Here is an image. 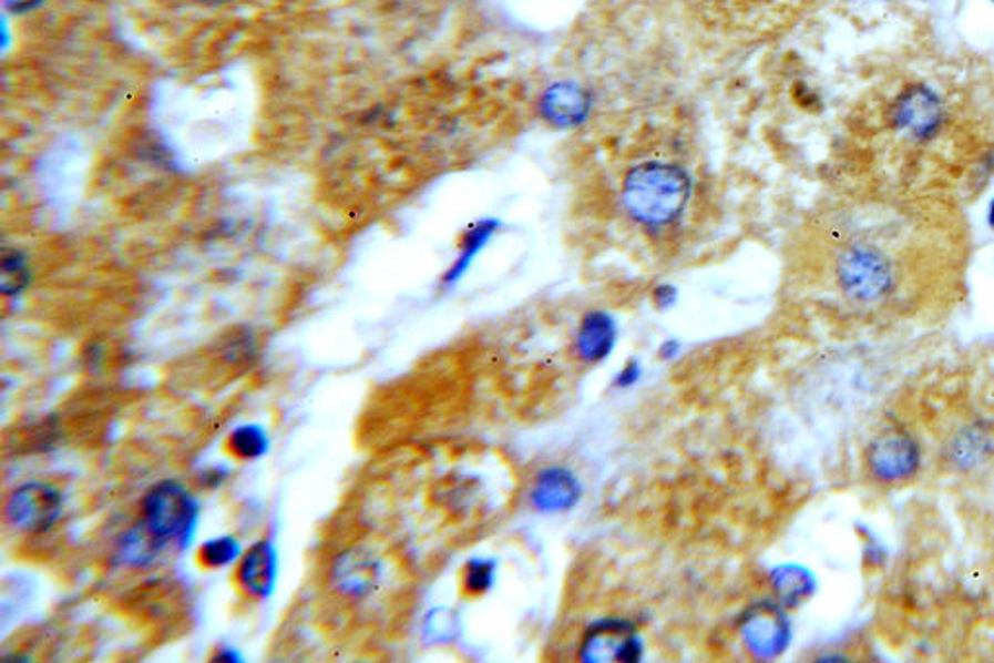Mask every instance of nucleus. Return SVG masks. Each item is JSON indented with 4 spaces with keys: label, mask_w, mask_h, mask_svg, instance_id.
<instances>
[{
    "label": "nucleus",
    "mask_w": 994,
    "mask_h": 663,
    "mask_svg": "<svg viewBox=\"0 0 994 663\" xmlns=\"http://www.w3.org/2000/svg\"><path fill=\"white\" fill-rule=\"evenodd\" d=\"M872 466L888 479H898L915 467L916 446L905 436H885L870 450Z\"/></svg>",
    "instance_id": "ddd939ff"
},
{
    "label": "nucleus",
    "mask_w": 994,
    "mask_h": 663,
    "mask_svg": "<svg viewBox=\"0 0 994 663\" xmlns=\"http://www.w3.org/2000/svg\"><path fill=\"white\" fill-rule=\"evenodd\" d=\"M243 590L253 598L265 600L275 592L278 582V553L270 541H257L243 554L237 570Z\"/></svg>",
    "instance_id": "9b49d317"
},
{
    "label": "nucleus",
    "mask_w": 994,
    "mask_h": 663,
    "mask_svg": "<svg viewBox=\"0 0 994 663\" xmlns=\"http://www.w3.org/2000/svg\"><path fill=\"white\" fill-rule=\"evenodd\" d=\"M616 322L606 312H588L581 319L575 335V350L581 360L587 364L603 363L608 358L616 345Z\"/></svg>",
    "instance_id": "f8f14e48"
},
{
    "label": "nucleus",
    "mask_w": 994,
    "mask_h": 663,
    "mask_svg": "<svg viewBox=\"0 0 994 663\" xmlns=\"http://www.w3.org/2000/svg\"><path fill=\"white\" fill-rule=\"evenodd\" d=\"M676 298H678V290L673 285H658L653 290V302L658 309L673 308Z\"/></svg>",
    "instance_id": "4be33fe9"
},
{
    "label": "nucleus",
    "mask_w": 994,
    "mask_h": 663,
    "mask_svg": "<svg viewBox=\"0 0 994 663\" xmlns=\"http://www.w3.org/2000/svg\"><path fill=\"white\" fill-rule=\"evenodd\" d=\"M639 378H642V366H639L637 360H632V363H627L618 371V376L614 379V386L618 387V389H629V387H634L639 381Z\"/></svg>",
    "instance_id": "412c9836"
},
{
    "label": "nucleus",
    "mask_w": 994,
    "mask_h": 663,
    "mask_svg": "<svg viewBox=\"0 0 994 663\" xmlns=\"http://www.w3.org/2000/svg\"><path fill=\"white\" fill-rule=\"evenodd\" d=\"M229 448L237 458H263L268 451L267 430L259 425H242L229 435Z\"/></svg>",
    "instance_id": "dca6fc26"
},
{
    "label": "nucleus",
    "mask_w": 994,
    "mask_h": 663,
    "mask_svg": "<svg viewBox=\"0 0 994 663\" xmlns=\"http://www.w3.org/2000/svg\"><path fill=\"white\" fill-rule=\"evenodd\" d=\"M542 118L557 129H572L587 119L591 98L573 82H557L542 94L539 103Z\"/></svg>",
    "instance_id": "9d476101"
},
{
    "label": "nucleus",
    "mask_w": 994,
    "mask_h": 663,
    "mask_svg": "<svg viewBox=\"0 0 994 663\" xmlns=\"http://www.w3.org/2000/svg\"><path fill=\"white\" fill-rule=\"evenodd\" d=\"M740 632L748 650L758 657H776L783 652L789 639V626L781 609L771 603H760L748 609L740 621Z\"/></svg>",
    "instance_id": "0eeeda50"
},
{
    "label": "nucleus",
    "mask_w": 994,
    "mask_h": 663,
    "mask_svg": "<svg viewBox=\"0 0 994 663\" xmlns=\"http://www.w3.org/2000/svg\"><path fill=\"white\" fill-rule=\"evenodd\" d=\"M678 353H680V345L676 340H666L665 345L658 348V356L665 360H673Z\"/></svg>",
    "instance_id": "5701e85b"
},
{
    "label": "nucleus",
    "mask_w": 994,
    "mask_h": 663,
    "mask_svg": "<svg viewBox=\"0 0 994 663\" xmlns=\"http://www.w3.org/2000/svg\"><path fill=\"white\" fill-rule=\"evenodd\" d=\"M201 506L180 482L156 484L142 502V521L165 545L180 549L193 541Z\"/></svg>",
    "instance_id": "7ed1b4c3"
},
{
    "label": "nucleus",
    "mask_w": 994,
    "mask_h": 663,
    "mask_svg": "<svg viewBox=\"0 0 994 663\" xmlns=\"http://www.w3.org/2000/svg\"><path fill=\"white\" fill-rule=\"evenodd\" d=\"M583 494L577 477L565 467H546L536 475L531 502L542 513H560L572 510Z\"/></svg>",
    "instance_id": "1a4fd4ad"
},
{
    "label": "nucleus",
    "mask_w": 994,
    "mask_h": 663,
    "mask_svg": "<svg viewBox=\"0 0 994 663\" xmlns=\"http://www.w3.org/2000/svg\"><path fill=\"white\" fill-rule=\"evenodd\" d=\"M63 513V497L45 482H25L10 494L4 516L10 526L25 533H45Z\"/></svg>",
    "instance_id": "39448f33"
},
{
    "label": "nucleus",
    "mask_w": 994,
    "mask_h": 663,
    "mask_svg": "<svg viewBox=\"0 0 994 663\" xmlns=\"http://www.w3.org/2000/svg\"><path fill=\"white\" fill-rule=\"evenodd\" d=\"M381 578V562L376 554L353 547L338 557L332 567V582L340 593L348 598H366L376 590Z\"/></svg>",
    "instance_id": "6e6552de"
},
{
    "label": "nucleus",
    "mask_w": 994,
    "mask_h": 663,
    "mask_svg": "<svg viewBox=\"0 0 994 663\" xmlns=\"http://www.w3.org/2000/svg\"><path fill=\"white\" fill-rule=\"evenodd\" d=\"M239 557H242V547L237 543V539L229 538V536L208 539L201 547V562L208 569H224V567L239 561Z\"/></svg>",
    "instance_id": "aec40b11"
},
{
    "label": "nucleus",
    "mask_w": 994,
    "mask_h": 663,
    "mask_svg": "<svg viewBox=\"0 0 994 663\" xmlns=\"http://www.w3.org/2000/svg\"><path fill=\"white\" fill-rule=\"evenodd\" d=\"M836 277L841 293L857 304H878L895 290V267L888 253L869 244H854L839 255Z\"/></svg>",
    "instance_id": "f03ea898"
},
{
    "label": "nucleus",
    "mask_w": 994,
    "mask_h": 663,
    "mask_svg": "<svg viewBox=\"0 0 994 663\" xmlns=\"http://www.w3.org/2000/svg\"><path fill=\"white\" fill-rule=\"evenodd\" d=\"M216 660H218V662H239V657H237L234 650H224V652H219Z\"/></svg>",
    "instance_id": "b1692460"
},
{
    "label": "nucleus",
    "mask_w": 994,
    "mask_h": 663,
    "mask_svg": "<svg viewBox=\"0 0 994 663\" xmlns=\"http://www.w3.org/2000/svg\"><path fill=\"white\" fill-rule=\"evenodd\" d=\"M689 175L666 162H645L627 172L622 203L643 226L660 228L676 221L688 205Z\"/></svg>",
    "instance_id": "f257e3e1"
},
{
    "label": "nucleus",
    "mask_w": 994,
    "mask_h": 663,
    "mask_svg": "<svg viewBox=\"0 0 994 663\" xmlns=\"http://www.w3.org/2000/svg\"><path fill=\"white\" fill-rule=\"evenodd\" d=\"M890 119L895 131L915 141H929L942 129L944 103L926 84H911L893 100Z\"/></svg>",
    "instance_id": "20e7f679"
},
{
    "label": "nucleus",
    "mask_w": 994,
    "mask_h": 663,
    "mask_svg": "<svg viewBox=\"0 0 994 663\" xmlns=\"http://www.w3.org/2000/svg\"><path fill=\"white\" fill-rule=\"evenodd\" d=\"M459 631H461V621L451 609H433L430 615L426 616V623H423V639L431 644L453 642L459 636Z\"/></svg>",
    "instance_id": "f3484780"
},
{
    "label": "nucleus",
    "mask_w": 994,
    "mask_h": 663,
    "mask_svg": "<svg viewBox=\"0 0 994 663\" xmlns=\"http://www.w3.org/2000/svg\"><path fill=\"white\" fill-rule=\"evenodd\" d=\"M2 277H0V290L4 296H18L30 285V269L25 257L20 252H7L2 255Z\"/></svg>",
    "instance_id": "a211bd4d"
},
{
    "label": "nucleus",
    "mask_w": 994,
    "mask_h": 663,
    "mask_svg": "<svg viewBox=\"0 0 994 663\" xmlns=\"http://www.w3.org/2000/svg\"><path fill=\"white\" fill-rule=\"evenodd\" d=\"M993 2H994V0H993Z\"/></svg>",
    "instance_id": "a878e982"
},
{
    "label": "nucleus",
    "mask_w": 994,
    "mask_h": 663,
    "mask_svg": "<svg viewBox=\"0 0 994 663\" xmlns=\"http://www.w3.org/2000/svg\"><path fill=\"white\" fill-rule=\"evenodd\" d=\"M642 654V640L634 626L618 619L593 624L581 650V657L587 662H639Z\"/></svg>",
    "instance_id": "423d86ee"
},
{
    "label": "nucleus",
    "mask_w": 994,
    "mask_h": 663,
    "mask_svg": "<svg viewBox=\"0 0 994 663\" xmlns=\"http://www.w3.org/2000/svg\"><path fill=\"white\" fill-rule=\"evenodd\" d=\"M462 592L470 598L485 595L495 582V562L488 559H472L462 569Z\"/></svg>",
    "instance_id": "6ab92c4d"
},
{
    "label": "nucleus",
    "mask_w": 994,
    "mask_h": 663,
    "mask_svg": "<svg viewBox=\"0 0 994 663\" xmlns=\"http://www.w3.org/2000/svg\"><path fill=\"white\" fill-rule=\"evenodd\" d=\"M165 549L167 545L144 526V521H139L136 526L129 529L117 545L119 559L123 564L133 567V569H148L157 561V557L164 553Z\"/></svg>",
    "instance_id": "4468645a"
},
{
    "label": "nucleus",
    "mask_w": 994,
    "mask_h": 663,
    "mask_svg": "<svg viewBox=\"0 0 994 663\" xmlns=\"http://www.w3.org/2000/svg\"><path fill=\"white\" fill-rule=\"evenodd\" d=\"M498 226H500L498 221H480L470 226L469 232L462 236L459 257L454 261L453 267L445 273V278H443L445 285H454L467 273L470 263L474 261L478 253L484 249V245L492 239Z\"/></svg>",
    "instance_id": "2eb2a0df"
},
{
    "label": "nucleus",
    "mask_w": 994,
    "mask_h": 663,
    "mask_svg": "<svg viewBox=\"0 0 994 663\" xmlns=\"http://www.w3.org/2000/svg\"><path fill=\"white\" fill-rule=\"evenodd\" d=\"M986 221H988V226L994 230V198L991 201V205H988V213H986Z\"/></svg>",
    "instance_id": "393cba45"
}]
</instances>
